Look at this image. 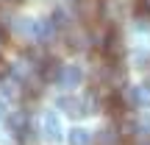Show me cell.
Returning a JSON list of instances; mask_svg holds the SVG:
<instances>
[{
  "mask_svg": "<svg viewBox=\"0 0 150 145\" xmlns=\"http://www.w3.org/2000/svg\"><path fill=\"white\" fill-rule=\"evenodd\" d=\"M120 134H122V131H114V129H103L100 134L95 137V145H120Z\"/></svg>",
  "mask_w": 150,
  "mask_h": 145,
  "instance_id": "obj_9",
  "label": "cell"
},
{
  "mask_svg": "<svg viewBox=\"0 0 150 145\" xmlns=\"http://www.w3.org/2000/svg\"><path fill=\"white\" fill-rule=\"evenodd\" d=\"M8 73H11V64H8L6 59H0V78H6Z\"/></svg>",
  "mask_w": 150,
  "mask_h": 145,
  "instance_id": "obj_17",
  "label": "cell"
},
{
  "mask_svg": "<svg viewBox=\"0 0 150 145\" xmlns=\"http://www.w3.org/2000/svg\"><path fill=\"white\" fill-rule=\"evenodd\" d=\"M20 142H22V145H33V142H36L33 131H31V129H22V131H20Z\"/></svg>",
  "mask_w": 150,
  "mask_h": 145,
  "instance_id": "obj_15",
  "label": "cell"
},
{
  "mask_svg": "<svg viewBox=\"0 0 150 145\" xmlns=\"http://www.w3.org/2000/svg\"><path fill=\"white\" fill-rule=\"evenodd\" d=\"M56 106H61L67 114H72V117H83V114H89L86 101H78V98H59V101H56Z\"/></svg>",
  "mask_w": 150,
  "mask_h": 145,
  "instance_id": "obj_6",
  "label": "cell"
},
{
  "mask_svg": "<svg viewBox=\"0 0 150 145\" xmlns=\"http://www.w3.org/2000/svg\"><path fill=\"white\" fill-rule=\"evenodd\" d=\"M134 64H136V67H142V70H147V67H150V53H147V50H139V53H134Z\"/></svg>",
  "mask_w": 150,
  "mask_h": 145,
  "instance_id": "obj_13",
  "label": "cell"
},
{
  "mask_svg": "<svg viewBox=\"0 0 150 145\" xmlns=\"http://www.w3.org/2000/svg\"><path fill=\"white\" fill-rule=\"evenodd\" d=\"M136 14L150 20V0H136Z\"/></svg>",
  "mask_w": 150,
  "mask_h": 145,
  "instance_id": "obj_14",
  "label": "cell"
},
{
  "mask_svg": "<svg viewBox=\"0 0 150 145\" xmlns=\"http://www.w3.org/2000/svg\"><path fill=\"white\" fill-rule=\"evenodd\" d=\"M53 22H56V28H67V14L64 11H53Z\"/></svg>",
  "mask_w": 150,
  "mask_h": 145,
  "instance_id": "obj_16",
  "label": "cell"
},
{
  "mask_svg": "<svg viewBox=\"0 0 150 145\" xmlns=\"http://www.w3.org/2000/svg\"><path fill=\"white\" fill-rule=\"evenodd\" d=\"M67 39H70V48L72 50H81V48H86V42H89V36L86 34H67Z\"/></svg>",
  "mask_w": 150,
  "mask_h": 145,
  "instance_id": "obj_12",
  "label": "cell"
},
{
  "mask_svg": "<svg viewBox=\"0 0 150 145\" xmlns=\"http://www.w3.org/2000/svg\"><path fill=\"white\" fill-rule=\"evenodd\" d=\"M67 140H70V145H92V134L86 129H72Z\"/></svg>",
  "mask_w": 150,
  "mask_h": 145,
  "instance_id": "obj_10",
  "label": "cell"
},
{
  "mask_svg": "<svg viewBox=\"0 0 150 145\" xmlns=\"http://www.w3.org/2000/svg\"><path fill=\"white\" fill-rule=\"evenodd\" d=\"M134 145H150V140H139V142H134Z\"/></svg>",
  "mask_w": 150,
  "mask_h": 145,
  "instance_id": "obj_18",
  "label": "cell"
},
{
  "mask_svg": "<svg viewBox=\"0 0 150 145\" xmlns=\"http://www.w3.org/2000/svg\"><path fill=\"white\" fill-rule=\"evenodd\" d=\"M128 101L139 109H147L150 106V84H136L128 89Z\"/></svg>",
  "mask_w": 150,
  "mask_h": 145,
  "instance_id": "obj_5",
  "label": "cell"
},
{
  "mask_svg": "<svg viewBox=\"0 0 150 145\" xmlns=\"http://www.w3.org/2000/svg\"><path fill=\"white\" fill-rule=\"evenodd\" d=\"M61 70H64V64H61L59 59L45 56V59L39 61V78H42V81H59L61 78Z\"/></svg>",
  "mask_w": 150,
  "mask_h": 145,
  "instance_id": "obj_3",
  "label": "cell"
},
{
  "mask_svg": "<svg viewBox=\"0 0 150 145\" xmlns=\"http://www.w3.org/2000/svg\"><path fill=\"white\" fill-rule=\"evenodd\" d=\"M0 117H6V109H3V103H0Z\"/></svg>",
  "mask_w": 150,
  "mask_h": 145,
  "instance_id": "obj_19",
  "label": "cell"
},
{
  "mask_svg": "<svg viewBox=\"0 0 150 145\" xmlns=\"http://www.w3.org/2000/svg\"><path fill=\"white\" fill-rule=\"evenodd\" d=\"M0 3H20V0H0Z\"/></svg>",
  "mask_w": 150,
  "mask_h": 145,
  "instance_id": "obj_20",
  "label": "cell"
},
{
  "mask_svg": "<svg viewBox=\"0 0 150 145\" xmlns=\"http://www.w3.org/2000/svg\"><path fill=\"white\" fill-rule=\"evenodd\" d=\"M75 14H78V20H83L86 25H92V22H97L100 14H103V0H75Z\"/></svg>",
  "mask_w": 150,
  "mask_h": 145,
  "instance_id": "obj_2",
  "label": "cell"
},
{
  "mask_svg": "<svg viewBox=\"0 0 150 145\" xmlns=\"http://www.w3.org/2000/svg\"><path fill=\"white\" fill-rule=\"evenodd\" d=\"M81 81H83V70H81L78 64H64V70H61V78H59V84L64 86V89H72V86H78Z\"/></svg>",
  "mask_w": 150,
  "mask_h": 145,
  "instance_id": "obj_4",
  "label": "cell"
},
{
  "mask_svg": "<svg viewBox=\"0 0 150 145\" xmlns=\"http://www.w3.org/2000/svg\"><path fill=\"white\" fill-rule=\"evenodd\" d=\"M100 48H103V53H106L108 61H120L125 56V42H122V36H120V31H114V28H108V31L103 34Z\"/></svg>",
  "mask_w": 150,
  "mask_h": 145,
  "instance_id": "obj_1",
  "label": "cell"
},
{
  "mask_svg": "<svg viewBox=\"0 0 150 145\" xmlns=\"http://www.w3.org/2000/svg\"><path fill=\"white\" fill-rule=\"evenodd\" d=\"M45 137L53 142L61 140V126H59V117L56 114H45Z\"/></svg>",
  "mask_w": 150,
  "mask_h": 145,
  "instance_id": "obj_8",
  "label": "cell"
},
{
  "mask_svg": "<svg viewBox=\"0 0 150 145\" xmlns=\"http://www.w3.org/2000/svg\"><path fill=\"white\" fill-rule=\"evenodd\" d=\"M106 112L111 114V117L122 120V117H125V101H122L120 95H108V98H106Z\"/></svg>",
  "mask_w": 150,
  "mask_h": 145,
  "instance_id": "obj_7",
  "label": "cell"
},
{
  "mask_svg": "<svg viewBox=\"0 0 150 145\" xmlns=\"http://www.w3.org/2000/svg\"><path fill=\"white\" fill-rule=\"evenodd\" d=\"M8 126H11V131H17V134H20L22 129H28V112H14V114H8Z\"/></svg>",
  "mask_w": 150,
  "mask_h": 145,
  "instance_id": "obj_11",
  "label": "cell"
}]
</instances>
